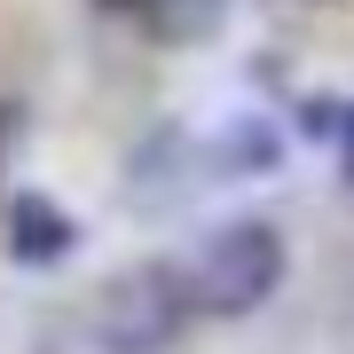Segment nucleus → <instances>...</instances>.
Here are the masks:
<instances>
[{
  "mask_svg": "<svg viewBox=\"0 0 354 354\" xmlns=\"http://www.w3.org/2000/svg\"><path fill=\"white\" fill-rule=\"evenodd\" d=\"M283 236H276V221H221L213 236L197 244L189 260H181V276H189V307L205 323H244V315H260L268 299H276V283H283Z\"/></svg>",
  "mask_w": 354,
  "mask_h": 354,
  "instance_id": "1",
  "label": "nucleus"
},
{
  "mask_svg": "<svg viewBox=\"0 0 354 354\" xmlns=\"http://www.w3.org/2000/svg\"><path fill=\"white\" fill-rule=\"evenodd\" d=\"M189 315L197 307H189L181 260H134L118 276H102L95 299H87V330H95L102 354H174Z\"/></svg>",
  "mask_w": 354,
  "mask_h": 354,
  "instance_id": "2",
  "label": "nucleus"
},
{
  "mask_svg": "<svg viewBox=\"0 0 354 354\" xmlns=\"http://www.w3.org/2000/svg\"><path fill=\"white\" fill-rule=\"evenodd\" d=\"M0 244H8L16 268H55V260L79 252V221L48 189H16L8 205H0Z\"/></svg>",
  "mask_w": 354,
  "mask_h": 354,
  "instance_id": "3",
  "label": "nucleus"
},
{
  "mask_svg": "<svg viewBox=\"0 0 354 354\" xmlns=\"http://www.w3.org/2000/svg\"><path fill=\"white\" fill-rule=\"evenodd\" d=\"M197 181H213V158H205V134H181V127H158L142 142L134 158V205H181L197 189Z\"/></svg>",
  "mask_w": 354,
  "mask_h": 354,
  "instance_id": "4",
  "label": "nucleus"
},
{
  "mask_svg": "<svg viewBox=\"0 0 354 354\" xmlns=\"http://www.w3.org/2000/svg\"><path fill=\"white\" fill-rule=\"evenodd\" d=\"M205 158H213V181H268L283 165V127L268 111H228L205 134Z\"/></svg>",
  "mask_w": 354,
  "mask_h": 354,
  "instance_id": "5",
  "label": "nucleus"
},
{
  "mask_svg": "<svg viewBox=\"0 0 354 354\" xmlns=\"http://www.w3.org/2000/svg\"><path fill=\"white\" fill-rule=\"evenodd\" d=\"M299 134H315L339 158V174L354 181V102H299Z\"/></svg>",
  "mask_w": 354,
  "mask_h": 354,
  "instance_id": "6",
  "label": "nucleus"
},
{
  "mask_svg": "<svg viewBox=\"0 0 354 354\" xmlns=\"http://www.w3.org/2000/svg\"><path fill=\"white\" fill-rule=\"evenodd\" d=\"M221 16H228V0H150L158 39H213Z\"/></svg>",
  "mask_w": 354,
  "mask_h": 354,
  "instance_id": "7",
  "label": "nucleus"
},
{
  "mask_svg": "<svg viewBox=\"0 0 354 354\" xmlns=\"http://www.w3.org/2000/svg\"><path fill=\"white\" fill-rule=\"evenodd\" d=\"M102 16H150V0H95Z\"/></svg>",
  "mask_w": 354,
  "mask_h": 354,
  "instance_id": "8",
  "label": "nucleus"
}]
</instances>
